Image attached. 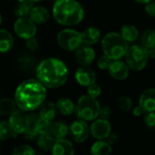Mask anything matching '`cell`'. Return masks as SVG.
<instances>
[{
	"label": "cell",
	"mask_w": 155,
	"mask_h": 155,
	"mask_svg": "<svg viewBox=\"0 0 155 155\" xmlns=\"http://www.w3.org/2000/svg\"><path fill=\"white\" fill-rule=\"evenodd\" d=\"M46 97L45 86L36 79L22 82L15 90V101L18 108L32 112L39 108Z\"/></svg>",
	"instance_id": "obj_1"
},
{
	"label": "cell",
	"mask_w": 155,
	"mask_h": 155,
	"mask_svg": "<svg viewBox=\"0 0 155 155\" xmlns=\"http://www.w3.org/2000/svg\"><path fill=\"white\" fill-rule=\"evenodd\" d=\"M36 77L45 87L58 88L67 81L68 69L63 61L53 57L47 58L37 65Z\"/></svg>",
	"instance_id": "obj_2"
},
{
	"label": "cell",
	"mask_w": 155,
	"mask_h": 155,
	"mask_svg": "<svg viewBox=\"0 0 155 155\" xmlns=\"http://www.w3.org/2000/svg\"><path fill=\"white\" fill-rule=\"evenodd\" d=\"M54 18L63 25H75L84 16L83 6L76 0H56L53 7Z\"/></svg>",
	"instance_id": "obj_3"
},
{
	"label": "cell",
	"mask_w": 155,
	"mask_h": 155,
	"mask_svg": "<svg viewBox=\"0 0 155 155\" xmlns=\"http://www.w3.org/2000/svg\"><path fill=\"white\" fill-rule=\"evenodd\" d=\"M104 54L113 60H119L125 56L129 48L128 42L116 32L106 34L102 40Z\"/></svg>",
	"instance_id": "obj_4"
},
{
	"label": "cell",
	"mask_w": 155,
	"mask_h": 155,
	"mask_svg": "<svg viewBox=\"0 0 155 155\" xmlns=\"http://www.w3.org/2000/svg\"><path fill=\"white\" fill-rule=\"evenodd\" d=\"M100 104L96 98L90 96L89 94L83 95L75 104L74 114L78 119L85 122L94 121L98 117L100 109Z\"/></svg>",
	"instance_id": "obj_5"
},
{
	"label": "cell",
	"mask_w": 155,
	"mask_h": 155,
	"mask_svg": "<svg viewBox=\"0 0 155 155\" xmlns=\"http://www.w3.org/2000/svg\"><path fill=\"white\" fill-rule=\"evenodd\" d=\"M125 60L130 69L134 71H142L148 64L149 55L146 48L143 45H134L129 46L125 54Z\"/></svg>",
	"instance_id": "obj_6"
},
{
	"label": "cell",
	"mask_w": 155,
	"mask_h": 155,
	"mask_svg": "<svg viewBox=\"0 0 155 155\" xmlns=\"http://www.w3.org/2000/svg\"><path fill=\"white\" fill-rule=\"evenodd\" d=\"M59 46L66 51H74L83 44L82 34L73 29H64L57 35Z\"/></svg>",
	"instance_id": "obj_7"
},
{
	"label": "cell",
	"mask_w": 155,
	"mask_h": 155,
	"mask_svg": "<svg viewBox=\"0 0 155 155\" xmlns=\"http://www.w3.org/2000/svg\"><path fill=\"white\" fill-rule=\"evenodd\" d=\"M14 29L15 34L22 39H28L33 37L36 34L35 24L31 20V18L19 17L14 25Z\"/></svg>",
	"instance_id": "obj_8"
},
{
	"label": "cell",
	"mask_w": 155,
	"mask_h": 155,
	"mask_svg": "<svg viewBox=\"0 0 155 155\" xmlns=\"http://www.w3.org/2000/svg\"><path fill=\"white\" fill-rule=\"evenodd\" d=\"M28 122H29V114L28 112L23 109L20 108L15 109L10 114L9 124L17 134L25 133Z\"/></svg>",
	"instance_id": "obj_9"
},
{
	"label": "cell",
	"mask_w": 155,
	"mask_h": 155,
	"mask_svg": "<svg viewBox=\"0 0 155 155\" xmlns=\"http://www.w3.org/2000/svg\"><path fill=\"white\" fill-rule=\"evenodd\" d=\"M69 133L74 142L81 143L88 139L90 135V128L85 121L79 119L70 125Z\"/></svg>",
	"instance_id": "obj_10"
},
{
	"label": "cell",
	"mask_w": 155,
	"mask_h": 155,
	"mask_svg": "<svg viewBox=\"0 0 155 155\" xmlns=\"http://www.w3.org/2000/svg\"><path fill=\"white\" fill-rule=\"evenodd\" d=\"M90 133L94 138L97 140H104L112 133L111 124L108 120L104 119H94V123L91 125Z\"/></svg>",
	"instance_id": "obj_11"
},
{
	"label": "cell",
	"mask_w": 155,
	"mask_h": 155,
	"mask_svg": "<svg viewBox=\"0 0 155 155\" xmlns=\"http://www.w3.org/2000/svg\"><path fill=\"white\" fill-rule=\"evenodd\" d=\"M75 58L81 66H89L95 58V52L88 45H81L75 50Z\"/></svg>",
	"instance_id": "obj_12"
},
{
	"label": "cell",
	"mask_w": 155,
	"mask_h": 155,
	"mask_svg": "<svg viewBox=\"0 0 155 155\" xmlns=\"http://www.w3.org/2000/svg\"><path fill=\"white\" fill-rule=\"evenodd\" d=\"M110 75L116 80H125L129 76L130 68L126 63L119 60H114L108 68Z\"/></svg>",
	"instance_id": "obj_13"
},
{
	"label": "cell",
	"mask_w": 155,
	"mask_h": 155,
	"mask_svg": "<svg viewBox=\"0 0 155 155\" xmlns=\"http://www.w3.org/2000/svg\"><path fill=\"white\" fill-rule=\"evenodd\" d=\"M74 77L76 82L82 86L88 87L96 82L95 73L88 66H81L78 68L74 74Z\"/></svg>",
	"instance_id": "obj_14"
},
{
	"label": "cell",
	"mask_w": 155,
	"mask_h": 155,
	"mask_svg": "<svg viewBox=\"0 0 155 155\" xmlns=\"http://www.w3.org/2000/svg\"><path fill=\"white\" fill-rule=\"evenodd\" d=\"M139 105L143 108L145 114L155 112L154 88H148L141 94L139 98Z\"/></svg>",
	"instance_id": "obj_15"
},
{
	"label": "cell",
	"mask_w": 155,
	"mask_h": 155,
	"mask_svg": "<svg viewBox=\"0 0 155 155\" xmlns=\"http://www.w3.org/2000/svg\"><path fill=\"white\" fill-rule=\"evenodd\" d=\"M74 153V149L73 143L64 138L56 139L52 149V153L54 155H70Z\"/></svg>",
	"instance_id": "obj_16"
},
{
	"label": "cell",
	"mask_w": 155,
	"mask_h": 155,
	"mask_svg": "<svg viewBox=\"0 0 155 155\" xmlns=\"http://www.w3.org/2000/svg\"><path fill=\"white\" fill-rule=\"evenodd\" d=\"M38 119H39V115H36L35 114H29V122H28L27 127L24 133L26 139L34 140L39 136Z\"/></svg>",
	"instance_id": "obj_17"
},
{
	"label": "cell",
	"mask_w": 155,
	"mask_h": 155,
	"mask_svg": "<svg viewBox=\"0 0 155 155\" xmlns=\"http://www.w3.org/2000/svg\"><path fill=\"white\" fill-rule=\"evenodd\" d=\"M31 20L35 24H45L48 21L50 15L48 10L44 6H34L29 15Z\"/></svg>",
	"instance_id": "obj_18"
},
{
	"label": "cell",
	"mask_w": 155,
	"mask_h": 155,
	"mask_svg": "<svg viewBox=\"0 0 155 155\" xmlns=\"http://www.w3.org/2000/svg\"><path fill=\"white\" fill-rule=\"evenodd\" d=\"M56 114V105L53 102H44L39 106V117L47 120V121H53Z\"/></svg>",
	"instance_id": "obj_19"
},
{
	"label": "cell",
	"mask_w": 155,
	"mask_h": 155,
	"mask_svg": "<svg viewBox=\"0 0 155 155\" xmlns=\"http://www.w3.org/2000/svg\"><path fill=\"white\" fill-rule=\"evenodd\" d=\"M83 43L88 45L96 44L101 38V32L96 27H89L82 33Z\"/></svg>",
	"instance_id": "obj_20"
},
{
	"label": "cell",
	"mask_w": 155,
	"mask_h": 155,
	"mask_svg": "<svg viewBox=\"0 0 155 155\" xmlns=\"http://www.w3.org/2000/svg\"><path fill=\"white\" fill-rule=\"evenodd\" d=\"M55 105H56V109H58L60 114L63 115L68 116V115H71L74 113L75 104L69 98H66V97L60 98L56 102Z\"/></svg>",
	"instance_id": "obj_21"
},
{
	"label": "cell",
	"mask_w": 155,
	"mask_h": 155,
	"mask_svg": "<svg viewBox=\"0 0 155 155\" xmlns=\"http://www.w3.org/2000/svg\"><path fill=\"white\" fill-rule=\"evenodd\" d=\"M33 7L34 2L31 0H23L18 2V4L15 6L14 13L18 17H26L30 15Z\"/></svg>",
	"instance_id": "obj_22"
},
{
	"label": "cell",
	"mask_w": 155,
	"mask_h": 155,
	"mask_svg": "<svg viewBox=\"0 0 155 155\" xmlns=\"http://www.w3.org/2000/svg\"><path fill=\"white\" fill-rule=\"evenodd\" d=\"M90 152L94 155H107L113 152V146L107 141L99 140L92 145Z\"/></svg>",
	"instance_id": "obj_23"
},
{
	"label": "cell",
	"mask_w": 155,
	"mask_h": 155,
	"mask_svg": "<svg viewBox=\"0 0 155 155\" xmlns=\"http://www.w3.org/2000/svg\"><path fill=\"white\" fill-rule=\"evenodd\" d=\"M14 45L13 35L5 29H0V52L5 53L11 50Z\"/></svg>",
	"instance_id": "obj_24"
},
{
	"label": "cell",
	"mask_w": 155,
	"mask_h": 155,
	"mask_svg": "<svg viewBox=\"0 0 155 155\" xmlns=\"http://www.w3.org/2000/svg\"><path fill=\"white\" fill-rule=\"evenodd\" d=\"M55 141L56 139L51 134H43L37 137V145L39 149L47 152L53 149Z\"/></svg>",
	"instance_id": "obj_25"
},
{
	"label": "cell",
	"mask_w": 155,
	"mask_h": 155,
	"mask_svg": "<svg viewBox=\"0 0 155 155\" xmlns=\"http://www.w3.org/2000/svg\"><path fill=\"white\" fill-rule=\"evenodd\" d=\"M121 35L128 42H134L139 37V30L132 25H124L121 28Z\"/></svg>",
	"instance_id": "obj_26"
},
{
	"label": "cell",
	"mask_w": 155,
	"mask_h": 155,
	"mask_svg": "<svg viewBox=\"0 0 155 155\" xmlns=\"http://www.w3.org/2000/svg\"><path fill=\"white\" fill-rule=\"evenodd\" d=\"M69 133V127L66 124L63 122H57L53 124L50 134L55 138V139H62L64 138Z\"/></svg>",
	"instance_id": "obj_27"
},
{
	"label": "cell",
	"mask_w": 155,
	"mask_h": 155,
	"mask_svg": "<svg viewBox=\"0 0 155 155\" xmlns=\"http://www.w3.org/2000/svg\"><path fill=\"white\" fill-rule=\"evenodd\" d=\"M16 103L11 98H3L0 100V115H10L16 109Z\"/></svg>",
	"instance_id": "obj_28"
},
{
	"label": "cell",
	"mask_w": 155,
	"mask_h": 155,
	"mask_svg": "<svg viewBox=\"0 0 155 155\" xmlns=\"http://www.w3.org/2000/svg\"><path fill=\"white\" fill-rule=\"evenodd\" d=\"M17 134L10 125L9 122H0V141H6L11 138L16 137Z\"/></svg>",
	"instance_id": "obj_29"
},
{
	"label": "cell",
	"mask_w": 155,
	"mask_h": 155,
	"mask_svg": "<svg viewBox=\"0 0 155 155\" xmlns=\"http://www.w3.org/2000/svg\"><path fill=\"white\" fill-rule=\"evenodd\" d=\"M142 45L144 47H149L155 45V30L154 29H147L143 32L142 35Z\"/></svg>",
	"instance_id": "obj_30"
},
{
	"label": "cell",
	"mask_w": 155,
	"mask_h": 155,
	"mask_svg": "<svg viewBox=\"0 0 155 155\" xmlns=\"http://www.w3.org/2000/svg\"><path fill=\"white\" fill-rule=\"evenodd\" d=\"M117 105L124 113H129L133 109V100L125 95H122L117 99Z\"/></svg>",
	"instance_id": "obj_31"
},
{
	"label": "cell",
	"mask_w": 155,
	"mask_h": 155,
	"mask_svg": "<svg viewBox=\"0 0 155 155\" xmlns=\"http://www.w3.org/2000/svg\"><path fill=\"white\" fill-rule=\"evenodd\" d=\"M52 125H53L52 121L44 120V119L39 117V119H38V133H39V135L43 134H50Z\"/></svg>",
	"instance_id": "obj_32"
},
{
	"label": "cell",
	"mask_w": 155,
	"mask_h": 155,
	"mask_svg": "<svg viewBox=\"0 0 155 155\" xmlns=\"http://www.w3.org/2000/svg\"><path fill=\"white\" fill-rule=\"evenodd\" d=\"M35 153V150L29 145H20L14 149L13 154H25V155H34Z\"/></svg>",
	"instance_id": "obj_33"
},
{
	"label": "cell",
	"mask_w": 155,
	"mask_h": 155,
	"mask_svg": "<svg viewBox=\"0 0 155 155\" xmlns=\"http://www.w3.org/2000/svg\"><path fill=\"white\" fill-rule=\"evenodd\" d=\"M113 61H114L113 59H111L107 55L104 54L99 57V59L97 61V65L101 70H108V68L110 67Z\"/></svg>",
	"instance_id": "obj_34"
},
{
	"label": "cell",
	"mask_w": 155,
	"mask_h": 155,
	"mask_svg": "<svg viewBox=\"0 0 155 155\" xmlns=\"http://www.w3.org/2000/svg\"><path fill=\"white\" fill-rule=\"evenodd\" d=\"M144 124L148 129L155 132V112H151V113L145 114Z\"/></svg>",
	"instance_id": "obj_35"
},
{
	"label": "cell",
	"mask_w": 155,
	"mask_h": 155,
	"mask_svg": "<svg viewBox=\"0 0 155 155\" xmlns=\"http://www.w3.org/2000/svg\"><path fill=\"white\" fill-rule=\"evenodd\" d=\"M101 92H102L101 87H100L98 84H96L95 83L88 86L87 93H88V94H89L90 96H92V97H94V98H97L98 96H100Z\"/></svg>",
	"instance_id": "obj_36"
},
{
	"label": "cell",
	"mask_w": 155,
	"mask_h": 155,
	"mask_svg": "<svg viewBox=\"0 0 155 155\" xmlns=\"http://www.w3.org/2000/svg\"><path fill=\"white\" fill-rule=\"evenodd\" d=\"M112 116V110L108 106H102L99 109L98 117L104 120H109Z\"/></svg>",
	"instance_id": "obj_37"
},
{
	"label": "cell",
	"mask_w": 155,
	"mask_h": 155,
	"mask_svg": "<svg viewBox=\"0 0 155 155\" xmlns=\"http://www.w3.org/2000/svg\"><path fill=\"white\" fill-rule=\"evenodd\" d=\"M38 41L36 40V38L35 36L33 37H30L28 39H26V46L29 50L31 51H35L37 48H38Z\"/></svg>",
	"instance_id": "obj_38"
},
{
	"label": "cell",
	"mask_w": 155,
	"mask_h": 155,
	"mask_svg": "<svg viewBox=\"0 0 155 155\" xmlns=\"http://www.w3.org/2000/svg\"><path fill=\"white\" fill-rule=\"evenodd\" d=\"M145 13L149 16H155V1H151L145 4Z\"/></svg>",
	"instance_id": "obj_39"
},
{
	"label": "cell",
	"mask_w": 155,
	"mask_h": 155,
	"mask_svg": "<svg viewBox=\"0 0 155 155\" xmlns=\"http://www.w3.org/2000/svg\"><path fill=\"white\" fill-rule=\"evenodd\" d=\"M106 139H107V142L113 146L114 144H115V143H118V141H119V136H118L116 134H114V133H111V134L108 135V137H107Z\"/></svg>",
	"instance_id": "obj_40"
},
{
	"label": "cell",
	"mask_w": 155,
	"mask_h": 155,
	"mask_svg": "<svg viewBox=\"0 0 155 155\" xmlns=\"http://www.w3.org/2000/svg\"><path fill=\"white\" fill-rule=\"evenodd\" d=\"M143 114H145V113H144V111L143 110V108H142L140 105H137V106H135V107L133 109V114H134V116H136V117H140V116H142Z\"/></svg>",
	"instance_id": "obj_41"
},
{
	"label": "cell",
	"mask_w": 155,
	"mask_h": 155,
	"mask_svg": "<svg viewBox=\"0 0 155 155\" xmlns=\"http://www.w3.org/2000/svg\"><path fill=\"white\" fill-rule=\"evenodd\" d=\"M146 48V51L148 53V55L150 58H155V45H152V46H149V47H145Z\"/></svg>",
	"instance_id": "obj_42"
},
{
	"label": "cell",
	"mask_w": 155,
	"mask_h": 155,
	"mask_svg": "<svg viewBox=\"0 0 155 155\" xmlns=\"http://www.w3.org/2000/svg\"><path fill=\"white\" fill-rule=\"evenodd\" d=\"M135 2H137V3H140V4H143V5H145V4H147V3H149V2H151V1H153V0H134Z\"/></svg>",
	"instance_id": "obj_43"
},
{
	"label": "cell",
	"mask_w": 155,
	"mask_h": 155,
	"mask_svg": "<svg viewBox=\"0 0 155 155\" xmlns=\"http://www.w3.org/2000/svg\"><path fill=\"white\" fill-rule=\"evenodd\" d=\"M1 24H2V15L0 14V25H1Z\"/></svg>",
	"instance_id": "obj_44"
},
{
	"label": "cell",
	"mask_w": 155,
	"mask_h": 155,
	"mask_svg": "<svg viewBox=\"0 0 155 155\" xmlns=\"http://www.w3.org/2000/svg\"><path fill=\"white\" fill-rule=\"evenodd\" d=\"M32 2H40V1H42V0H31Z\"/></svg>",
	"instance_id": "obj_45"
},
{
	"label": "cell",
	"mask_w": 155,
	"mask_h": 155,
	"mask_svg": "<svg viewBox=\"0 0 155 155\" xmlns=\"http://www.w3.org/2000/svg\"><path fill=\"white\" fill-rule=\"evenodd\" d=\"M55 1H56V0H55Z\"/></svg>",
	"instance_id": "obj_46"
},
{
	"label": "cell",
	"mask_w": 155,
	"mask_h": 155,
	"mask_svg": "<svg viewBox=\"0 0 155 155\" xmlns=\"http://www.w3.org/2000/svg\"><path fill=\"white\" fill-rule=\"evenodd\" d=\"M154 1H155V0H154Z\"/></svg>",
	"instance_id": "obj_47"
}]
</instances>
